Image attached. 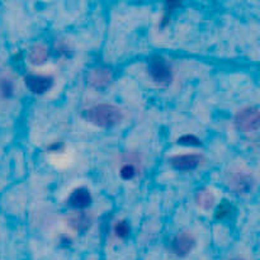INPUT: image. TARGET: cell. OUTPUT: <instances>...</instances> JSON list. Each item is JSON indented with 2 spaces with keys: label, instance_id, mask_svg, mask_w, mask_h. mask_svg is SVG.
Listing matches in <instances>:
<instances>
[{
  "label": "cell",
  "instance_id": "cell-1",
  "mask_svg": "<svg viewBox=\"0 0 260 260\" xmlns=\"http://www.w3.org/2000/svg\"><path fill=\"white\" fill-rule=\"evenodd\" d=\"M85 118L94 126L109 128L118 124L123 118V114L118 107L112 104H98L85 111Z\"/></svg>",
  "mask_w": 260,
  "mask_h": 260
},
{
  "label": "cell",
  "instance_id": "cell-2",
  "mask_svg": "<svg viewBox=\"0 0 260 260\" xmlns=\"http://www.w3.org/2000/svg\"><path fill=\"white\" fill-rule=\"evenodd\" d=\"M259 121V109L256 107H245L240 109L235 116L236 127L245 134L258 131Z\"/></svg>",
  "mask_w": 260,
  "mask_h": 260
},
{
  "label": "cell",
  "instance_id": "cell-3",
  "mask_svg": "<svg viewBox=\"0 0 260 260\" xmlns=\"http://www.w3.org/2000/svg\"><path fill=\"white\" fill-rule=\"evenodd\" d=\"M229 187L236 193H246L253 188L254 178L250 172L243 168H234L228 175Z\"/></svg>",
  "mask_w": 260,
  "mask_h": 260
},
{
  "label": "cell",
  "instance_id": "cell-4",
  "mask_svg": "<svg viewBox=\"0 0 260 260\" xmlns=\"http://www.w3.org/2000/svg\"><path fill=\"white\" fill-rule=\"evenodd\" d=\"M149 73L159 84H169L173 79L172 68L161 56H154L149 61Z\"/></svg>",
  "mask_w": 260,
  "mask_h": 260
},
{
  "label": "cell",
  "instance_id": "cell-5",
  "mask_svg": "<svg viewBox=\"0 0 260 260\" xmlns=\"http://www.w3.org/2000/svg\"><path fill=\"white\" fill-rule=\"evenodd\" d=\"M196 245L194 236L190 233H180L173 239L172 248L173 251L178 256H185L192 251V249Z\"/></svg>",
  "mask_w": 260,
  "mask_h": 260
},
{
  "label": "cell",
  "instance_id": "cell-6",
  "mask_svg": "<svg viewBox=\"0 0 260 260\" xmlns=\"http://www.w3.org/2000/svg\"><path fill=\"white\" fill-rule=\"evenodd\" d=\"M53 84V79L46 75H28L25 76V85L32 93L43 94L50 90Z\"/></svg>",
  "mask_w": 260,
  "mask_h": 260
},
{
  "label": "cell",
  "instance_id": "cell-7",
  "mask_svg": "<svg viewBox=\"0 0 260 260\" xmlns=\"http://www.w3.org/2000/svg\"><path fill=\"white\" fill-rule=\"evenodd\" d=\"M203 157L197 154L175 155L170 159L173 167L178 170H193L202 162Z\"/></svg>",
  "mask_w": 260,
  "mask_h": 260
},
{
  "label": "cell",
  "instance_id": "cell-8",
  "mask_svg": "<svg viewBox=\"0 0 260 260\" xmlns=\"http://www.w3.org/2000/svg\"><path fill=\"white\" fill-rule=\"evenodd\" d=\"M88 81L90 85L94 86V88L103 89L106 88L109 84V81H111V73H109V70H107V69L98 68L89 74Z\"/></svg>",
  "mask_w": 260,
  "mask_h": 260
},
{
  "label": "cell",
  "instance_id": "cell-9",
  "mask_svg": "<svg viewBox=\"0 0 260 260\" xmlns=\"http://www.w3.org/2000/svg\"><path fill=\"white\" fill-rule=\"evenodd\" d=\"M69 201H70V205L73 207L83 210V208H86L91 203V196L89 190L85 189V188H78V189H75L71 193Z\"/></svg>",
  "mask_w": 260,
  "mask_h": 260
},
{
  "label": "cell",
  "instance_id": "cell-10",
  "mask_svg": "<svg viewBox=\"0 0 260 260\" xmlns=\"http://www.w3.org/2000/svg\"><path fill=\"white\" fill-rule=\"evenodd\" d=\"M91 223V217L86 215L85 212H78L70 217V225L74 230L76 231H85L88 230Z\"/></svg>",
  "mask_w": 260,
  "mask_h": 260
},
{
  "label": "cell",
  "instance_id": "cell-11",
  "mask_svg": "<svg viewBox=\"0 0 260 260\" xmlns=\"http://www.w3.org/2000/svg\"><path fill=\"white\" fill-rule=\"evenodd\" d=\"M215 201V194H213L212 190L210 189H202L201 192L197 193V196H196V202H197V205L200 206V207L205 208V210H208V208L212 207Z\"/></svg>",
  "mask_w": 260,
  "mask_h": 260
},
{
  "label": "cell",
  "instance_id": "cell-12",
  "mask_svg": "<svg viewBox=\"0 0 260 260\" xmlns=\"http://www.w3.org/2000/svg\"><path fill=\"white\" fill-rule=\"evenodd\" d=\"M48 58V51L47 48L43 46H35L29 52V60L30 62L35 65H41L45 62Z\"/></svg>",
  "mask_w": 260,
  "mask_h": 260
},
{
  "label": "cell",
  "instance_id": "cell-13",
  "mask_svg": "<svg viewBox=\"0 0 260 260\" xmlns=\"http://www.w3.org/2000/svg\"><path fill=\"white\" fill-rule=\"evenodd\" d=\"M119 174H121V177L123 178L124 180L132 179V178L137 174L136 165L132 164V162H126V164L121 168V173H119Z\"/></svg>",
  "mask_w": 260,
  "mask_h": 260
},
{
  "label": "cell",
  "instance_id": "cell-14",
  "mask_svg": "<svg viewBox=\"0 0 260 260\" xmlns=\"http://www.w3.org/2000/svg\"><path fill=\"white\" fill-rule=\"evenodd\" d=\"M13 83L8 79H2L0 80V94H2L4 98H9V96L13 95Z\"/></svg>",
  "mask_w": 260,
  "mask_h": 260
},
{
  "label": "cell",
  "instance_id": "cell-15",
  "mask_svg": "<svg viewBox=\"0 0 260 260\" xmlns=\"http://www.w3.org/2000/svg\"><path fill=\"white\" fill-rule=\"evenodd\" d=\"M114 234H116L118 238H127L129 234V228L127 225L126 221H118V222L114 225Z\"/></svg>",
  "mask_w": 260,
  "mask_h": 260
},
{
  "label": "cell",
  "instance_id": "cell-16",
  "mask_svg": "<svg viewBox=\"0 0 260 260\" xmlns=\"http://www.w3.org/2000/svg\"><path fill=\"white\" fill-rule=\"evenodd\" d=\"M230 213H231V206L229 205L228 202H222L220 206H218L217 211H216V217L217 218L228 217Z\"/></svg>",
  "mask_w": 260,
  "mask_h": 260
},
{
  "label": "cell",
  "instance_id": "cell-17",
  "mask_svg": "<svg viewBox=\"0 0 260 260\" xmlns=\"http://www.w3.org/2000/svg\"><path fill=\"white\" fill-rule=\"evenodd\" d=\"M178 142L182 145H201V141L193 135H185V136H182Z\"/></svg>",
  "mask_w": 260,
  "mask_h": 260
},
{
  "label": "cell",
  "instance_id": "cell-18",
  "mask_svg": "<svg viewBox=\"0 0 260 260\" xmlns=\"http://www.w3.org/2000/svg\"><path fill=\"white\" fill-rule=\"evenodd\" d=\"M233 260H243V259H233Z\"/></svg>",
  "mask_w": 260,
  "mask_h": 260
}]
</instances>
